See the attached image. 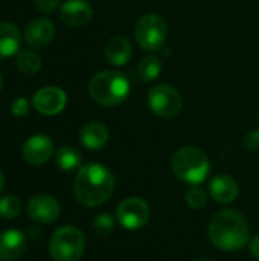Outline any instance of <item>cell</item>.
<instances>
[{
	"mask_svg": "<svg viewBox=\"0 0 259 261\" xmlns=\"http://www.w3.org/2000/svg\"><path fill=\"white\" fill-rule=\"evenodd\" d=\"M3 188H5V177H3V174L0 171V193L3 191Z\"/></svg>",
	"mask_w": 259,
	"mask_h": 261,
	"instance_id": "29",
	"label": "cell"
},
{
	"mask_svg": "<svg viewBox=\"0 0 259 261\" xmlns=\"http://www.w3.org/2000/svg\"><path fill=\"white\" fill-rule=\"evenodd\" d=\"M53 35H55V26L49 18L44 17L31 20L24 28L26 43L35 49L47 46L52 41Z\"/></svg>",
	"mask_w": 259,
	"mask_h": 261,
	"instance_id": "13",
	"label": "cell"
},
{
	"mask_svg": "<svg viewBox=\"0 0 259 261\" xmlns=\"http://www.w3.org/2000/svg\"><path fill=\"white\" fill-rule=\"evenodd\" d=\"M85 249V239L75 226L56 229L49 242V252L55 261H78Z\"/></svg>",
	"mask_w": 259,
	"mask_h": 261,
	"instance_id": "5",
	"label": "cell"
},
{
	"mask_svg": "<svg viewBox=\"0 0 259 261\" xmlns=\"http://www.w3.org/2000/svg\"><path fill=\"white\" fill-rule=\"evenodd\" d=\"M32 2H34V6L43 14L53 12L60 5V0H32Z\"/></svg>",
	"mask_w": 259,
	"mask_h": 261,
	"instance_id": "26",
	"label": "cell"
},
{
	"mask_svg": "<svg viewBox=\"0 0 259 261\" xmlns=\"http://www.w3.org/2000/svg\"><path fill=\"white\" fill-rule=\"evenodd\" d=\"M185 199H186V203L189 205V208L200 210L208 202V193L203 188H200V187H192V188H189L186 191Z\"/></svg>",
	"mask_w": 259,
	"mask_h": 261,
	"instance_id": "24",
	"label": "cell"
},
{
	"mask_svg": "<svg viewBox=\"0 0 259 261\" xmlns=\"http://www.w3.org/2000/svg\"><path fill=\"white\" fill-rule=\"evenodd\" d=\"M29 112V101L24 98V96H20L17 98L12 104H11V113L17 118H21V116H26Z\"/></svg>",
	"mask_w": 259,
	"mask_h": 261,
	"instance_id": "25",
	"label": "cell"
},
{
	"mask_svg": "<svg viewBox=\"0 0 259 261\" xmlns=\"http://www.w3.org/2000/svg\"><path fill=\"white\" fill-rule=\"evenodd\" d=\"M150 214L151 211L148 203L140 197H128L122 200L116 211V217L121 226L130 231L143 228L150 220Z\"/></svg>",
	"mask_w": 259,
	"mask_h": 261,
	"instance_id": "8",
	"label": "cell"
},
{
	"mask_svg": "<svg viewBox=\"0 0 259 261\" xmlns=\"http://www.w3.org/2000/svg\"><path fill=\"white\" fill-rule=\"evenodd\" d=\"M93 229L98 236L101 237H107L113 232L114 229V219L111 217V214L108 213H102L98 214L93 220Z\"/></svg>",
	"mask_w": 259,
	"mask_h": 261,
	"instance_id": "23",
	"label": "cell"
},
{
	"mask_svg": "<svg viewBox=\"0 0 259 261\" xmlns=\"http://www.w3.org/2000/svg\"><path fill=\"white\" fill-rule=\"evenodd\" d=\"M110 138L108 128L101 122H89L81 128V144L89 150H101L107 145Z\"/></svg>",
	"mask_w": 259,
	"mask_h": 261,
	"instance_id": "18",
	"label": "cell"
},
{
	"mask_svg": "<svg viewBox=\"0 0 259 261\" xmlns=\"http://www.w3.org/2000/svg\"><path fill=\"white\" fill-rule=\"evenodd\" d=\"M53 154V142L46 135H34L31 136L21 148L23 159L34 167L46 164Z\"/></svg>",
	"mask_w": 259,
	"mask_h": 261,
	"instance_id": "10",
	"label": "cell"
},
{
	"mask_svg": "<svg viewBox=\"0 0 259 261\" xmlns=\"http://www.w3.org/2000/svg\"><path fill=\"white\" fill-rule=\"evenodd\" d=\"M15 64H17V69L24 73V75H35L40 72L41 69V57L31 50V49H21L18 50L17 57H15Z\"/></svg>",
	"mask_w": 259,
	"mask_h": 261,
	"instance_id": "19",
	"label": "cell"
},
{
	"mask_svg": "<svg viewBox=\"0 0 259 261\" xmlns=\"http://www.w3.org/2000/svg\"><path fill=\"white\" fill-rule=\"evenodd\" d=\"M198 261H206V260H198Z\"/></svg>",
	"mask_w": 259,
	"mask_h": 261,
	"instance_id": "32",
	"label": "cell"
},
{
	"mask_svg": "<svg viewBox=\"0 0 259 261\" xmlns=\"http://www.w3.org/2000/svg\"><path fill=\"white\" fill-rule=\"evenodd\" d=\"M133 54V47L128 38L122 35H114L108 38L104 46V55L107 61L113 66H124L130 61Z\"/></svg>",
	"mask_w": 259,
	"mask_h": 261,
	"instance_id": "16",
	"label": "cell"
},
{
	"mask_svg": "<svg viewBox=\"0 0 259 261\" xmlns=\"http://www.w3.org/2000/svg\"><path fill=\"white\" fill-rule=\"evenodd\" d=\"M209 193L212 199L220 203H231L240 194L238 182L229 174H218L209 184Z\"/></svg>",
	"mask_w": 259,
	"mask_h": 261,
	"instance_id": "15",
	"label": "cell"
},
{
	"mask_svg": "<svg viewBox=\"0 0 259 261\" xmlns=\"http://www.w3.org/2000/svg\"><path fill=\"white\" fill-rule=\"evenodd\" d=\"M66 102H67L66 92L53 86L40 89L32 98V104L35 110L46 116H53L63 112V109L66 107Z\"/></svg>",
	"mask_w": 259,
	"mask_h": 261,
	"instance_id": "9",
	"label": "cell"
},
{
	"mask_svg": "<svg viewBox=\"0 0 259 261\" xmlns=\"http://www.w3.org/2000/svg\"><path fill=\"white\" fill-rule=\"evenodd\" d=\"M21 202L15 196H6L0 199V217L2 219H15L20 214Z\"/></svg>",
	"mask_w": 259,
	"mask_h": 261,
	"instance_id": "22",
	"label": "cell"
},
{
	"mask_svg": "<svg viewBox=\"0 0 259 261\" xmlns=\"http://www.w3.org/2000/svg\"><path fill=\"white\" fill-rule=\"evenodd\" d=\"M21 44L18 28L11 21H0V60L17 55Z\"/></svg>",
	"mask_w": 259,
	"mask_h": 261,
	"instance_id": "17",
	"label": "cell"
},
{
	"mask_svg": "<svg viewBox=\"0 0 259 261\" xmlns=\"http://www.w3.org/2000/svg\"><path fill=\"white\" fill-rule=\"evenodd\" d=\"M258 121H259V112H258Z\"/></svg>",
	"mask_w": 259,
	"mask_h": 261,
	"instance_id": "31",
	"label": "cell"
},
{
	"mask_svg": "<svg viewBox=\"0 0 259 261\" xmlns=\"http://www.w3.org/2000/svg\"><path fill=\"white\" fill-rule=\"evenodd\" d=\"M148 106L160 118H174L183 107V98L180 92L169 84L153 86L148 92Z\"/></svg>",
	"mask_w": 259,
	"mask_h": 261,
	"instance_id": "7",
	"label": "cell"
},
{
	"mask_svg": "<svg viewBox=\"0 0 259 261\" xmlns=\"http://www.w3.org/2000/svg\"><path fill=\"white\" fill-rule=\"evenodd\" d=\"M244 145L249 151H259V130H250L244 138Z\"/></svg>",
	"mask_w": 259,
	"mask_h": 261,
	"instance_id": "27",
	"label": "cell"
},
{
	"mask_svg": "<svg viewBox=\"0 0 259 261\" xmlns=\"http://www.w3.org/2000/svg\"><path fill=\"white\" fill-rule=\"evenodd\" d=\"M61 20L72 28L85 26L93 17V8L87 0H67L60 8Z\"/></svg>",
	"mask_w": 259,
	"mask_h": 261,
	"instance_id": "12",
	"label": "cell"
},
{
	"mask_svg": "<svg viewBox=\"0 0 259 261\" xmlns=\"http://www.w3.org/2000/svg\"><path fill=\"white\" fill-rule=\"evenodd\" d=\"M27 246L26 236L11 229L0 234V261H14L20 258Z\"/></svg>",
	"mask_w": 259,
	"mask_h": 261,
	"instance_id": "14",
	"label": "cell"
},
{
	"mask_svg": "<svg viewBox=\"0 0 259 261\" xmlns=\"http://www.w3.org/2000/svg\"><path fill=\"white\" fill-rule=\"evenodd\" d=\"M114 190V176L102 164H87L78 170L73 182V194L76 200L95 208L110 199Z\"/></svg>",
	"mask_w": 259,
	"mask_h": 261,
	"instance_id": "1",
	"label": "cell"
},
{
	"mask_svg": "<svg viewBox=\"0 0 259 261\" xmlns=\"http://www.w3.org/2000/svg\"><path fill=\"white\" fill-rule=\"evenodd\" d=\"M250 251H252V254L259 260V234L252 239V242H250Z\"/></svg>",
	"mask_w": 259,
	"mask_h": 261,
	"instance_id": "28",
	"label": "cell"
},
{
	"mask_svg": "<svg viewBox=\"0 0 259 261\" xmlns=\"http://www.w3.org/2000/svg\"><path fill=\"white\" fill-rule=\"evenodd\" d=\"M89 93L95 102L105 107H116L127 99L130 93V81L121 72L104 70L90 80Z\"/></svg>",
	"mask_w": 259,
	"mask_h": 261,
	"instance_id": "3",
	"label": "cell"
},
{
	"mask_svg": "<svg viewBox=\"0 0 259 261\" xmlns=\"http://www.w3.org/2000/svg\"><path fill=\"white\" fill-rule=\"evenodd\" d=\"M171 168L179 180L197 185L208 177L211 164L203 150L186 145L174 153L171 159Z\"/></svg>",
	"mask_w": 259,
	"mask_h": 261,
	"instance_id": "4",
	"label": "cell"
},
{
	"mask_svg": "<svg viewBox=\"0 0 259 261\" xmlns=\"http://www.w3.org/2000/svg\"><path fill=\"white\" fill-rule=\"evenodd\" d=\"M250 229L243 214L235 210L218 211L209 223L212 245L224 252L238 251L249 242Z\"/></svg>",
	"mask_w": 259,
	"mask_h": 261,
	"instance_id": "2",
	"label": "cell"
},
{
	"mask_svg": "<svg viewBox=\"0 0 259 261\" xmlns=\"http://www.w3.org/2000/svg\"><path fill=\"white\" fill-rule=\"evenodd\" d=\"M134 37L143 50H160L168 38L166 21L159 14H145L134 26Z\"/></svg>",
	"mask_w": 259,
	"mask_h": 261,
	"instance_id": "6",
	"label": "cell"
},
{
	"mask_svg": "<svg viewBox=\"0 0 259 261\" xmlns=\"http://www.w3.org/2000/svg\"><path fill=\"white\" fill-rule=\"evenodd\" d=\"M81 161H82L81 153L70 145H63L55 153V162L63 171H72L79 168Z\"/></svg>",
	"mask_w": 259,
	"mask_h": 261,
	"instance_id": "20",
	"label": "cell"
},
{
	"mask_svg": "<svg viewBox=\"0 0 259 261\" xmlns=\"http://www.w3.org/2000/svg\"><path fill=\"white\" fill-rule=\"evenodd\" d=\"M27 216L37 223L47 225L58 219L60 205L58 202L47 194H37L27 203Z\"/></svg>",
	"mask_w": 259,
	"mask_h": 261,
	"instance_id": "11",
	"label": "cell"
},
{
	"mask_svg": "<svg viewBox=\"0 0 259 261\" xmlns=\"http://www.w3.org/2000/svg\"><path fill=\"white\" fill-rule=\"evenodd\" d=\"M2 89H3V75L0 72V92H2Z\"/></svg>",
	"mask_w": 259,
	"mask_h": 261,
	"instance_id": "30",
	"label": "cell"
},
{
	"mask_svg": "<svg viewBox=\"0 0 259 261\" xmlns=\"http://www.w3.org/2000/svg\"><path fill=\"white\" fill-rule=\"evenodd\" d=\"M160 72H162V63H160V58H157L156 55H148L142 58L137 66L139 78L147 83L156 80L160 75Z\"/></svg>",
	"mask_w": 259,
	"mask_h": 261,
	"instance_id": "21",
	"label": "cell"
}]
</instances>
